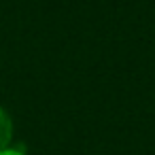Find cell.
I'll list each match as a JSON object with an SVG mask.
<instances>
[{"instance_id":"1","label":"cell","mask_w":155,"mask_h":155,"mask_svg":"<svg viewBox=\"0 0 155 155\" xmlns=\"http://www.w3.org/2000/svg\"><path fill=\"white\" fill-rule=\"evenodd\" d=\"M11 138H13V121H11L9 113L0 106V151L9 147Z\"/></svg>"},{"instance_id":"2","label":"cell","mask_w":155,"mask_h":155,"mask_svg":"<svg viewBox=\"0 0 155 155\" xmlns=\"http://www.w3.org/2000/svg\"><path fill=\"white\" fill-rule=\"evenodd\" d=\"M0 155H24V153L21 151H15V149H2Z\"/></svg>"}]
</instances>
